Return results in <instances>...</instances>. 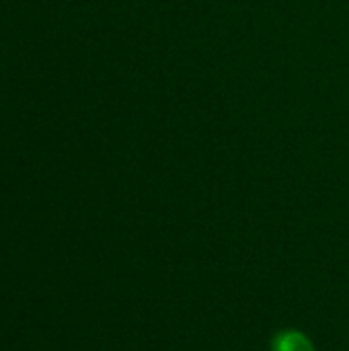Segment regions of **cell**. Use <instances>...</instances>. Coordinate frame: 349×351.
<instances>
[{
	"label": "cell",
	"mask_w": 349,
	"mask_h": 351,
	"mask_svg": "<svg viewBox=\"0 0 349 351\" xmlns=\"http://www.w3.org/2000/svg\"><path fill=\"white\" fill-rule=\"evenodd\" d=\"M280 351H309V346L300 337H288V339H282Z\"/></svg>",
	"instance_id": "1"
}]
</instances>
